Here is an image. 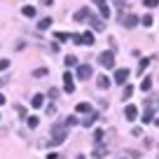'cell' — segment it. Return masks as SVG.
Returning a JSON list of instances; mask_svg holds the SVG:
<instances>
[{
    "instance_id": "obj_1",
    "label": "cell",
    "mask_w": 159,
    "mask_h": 159,
    "mask_svg": "<svg viewBox=\"0 0 159 159\" xmlns=\"http://www.w3.org/2000/svg\"><path fill=\"white\" fill-rule=\"evenodd\" d=\"M66 136H68V126L66 124H54L49 131V143L52 145H61L66 140Z\"/></svg>"
},
{
    "instance_id": "obj_2",
    "label": "cell",
    "mask_w": 159,
    "mask_h": 159,
    "mask_svg": "<svg viewBox=\"0 0 159 159\" xmlns=\"http://www.w3.org/2000/svg\"><path fill=\"white\" fill-rule=\"evenodd\" d=\"M154 108H157V101H148V105H145V112H143V124H150V122H154Z\"/></svg>"
},
{
    "instance_id": "obj_3",
    "label": "cell",
    "mask_w": 159,
    "mask_h": 159,
    "mask_svg": "<svg viewBox=\"0 0 159 159\" xmlns=\"http://www.w3.org/2000/svg\"><path fill=\"white\" fill-rule=\"evenodd\" d=\"M98 63L101 66H103V68H115V54H112V52H103V54H101L98 56Z\"/></svg>"
},
{
    "instance_id": "obj_4",
    "label": "cell",
    "mask_w": 159,
    "mask_h": 159,
    "mask_svg": "<svg viewBox=\"0 0 159 159\" xmlns=\"http://www.w3.org/2000/svg\"><path fill=\"white\" fill-rule=\"evenodd\" d=\"M112 80L117 82V84H126V80H129V68H117Z\"/></svg>"
},
{
    "instance_id": "obj_5",
    "label": "cell",
    "mask_w": 159,
    "mask_h": 159,
    "mask_svg": "<svg viewBox=\"0 0 159 159\" xmlns=\"http://www.w3.org/2000/svg\"><path fill=\"white\" fill-rule=\"evenodd\" d=\"M91 75H94V68H91L89 63H82V66L77 68V77H80V80H89Z\"/></svg>"
},
{
    "instance_id": "obj_6",
    "label": "cell",
    "mask_w": 159,
    "mask_h": 159,
    "mask_svg": "<svg viewBox=\"0 0 159 159\" xmlns=\"http://www.w3.org/2000/svg\"><path fill=\"white\" fill-rule=\"evenodd\" d=\"M94 5H98V12L103 19H108L110 16V7H108V0H94Z\"/></svg>"
},
{
    "instance_id": "obj_7",
    "label": "cell",
    "mask_w": 159,
    "mask_h": 159,
    "mask_svg": "<svg viewBox=\"0 0 159 159\" xmlns=\"http://www.w3.org/2000/svg\"><path fill=\"white\" fill-rule=\"evenodd\" d=\"M89 24H91V28H94V30H105V24H103V19H101V16L89 14Z\"/></svg>"
},
{
    "instance_id": "obj_8",
    "label": "cell",
    "mask_w": 159,
    "mask_h": 159,
    "mask_svg": "<svg viewBox=\"0 0 159 159\" xmlns=\"http://www.w3.org/2000/svg\"><path fill=\"white\" fill-rule=\"evenodd\" d=\"M124 117H126V122H134V119L138 117V108H136V105H126L124 108Z\"/></svg>"
},
{
    "instance_id": "obj_9",
    "label": "cell",
    "mask_w": 159,
    "mask_h": 159,
    "mask_svg": "<svg viewBox=\"0 0 159 159\" xmlns=\"http://www.w3.org/2000/svg\"><path fill=\"white\" fill-rule=\"evenodd\" d=\"M136 24H138V16H136V14H126V16H122V26H126V28H134Z\"/></svg>"
},
{
    "instance_id": "obj_10",
    "label": "cell",
    "mask_w": 159,
    "mask_h": 159,
    "mask_svg": "<svg viewBox=\"0 0 159 159\" xmlns=\"http://www.w3.org/2000/svg\"><path fill=\"white\" fill-rule=\"evenodd\" d=\"M89 7H82V10H77L75 12V21H84V19H89Z\"/></svg>"
},
{
    "instance_id": "obj_11",
    "label": "cell",
    "mask_w": 159,
    "mask_h": 159,
    "mask_svg": "<svg viewBox=\"0 0 159 159\" xmlns=\"http://www.w3.org/2000/svg\"><path fill=\"white\" fill-rule=\"evenodd\" d=\"M96 87H98V89H108V87H110V77H108V75L96 77Z\"/></svg>"
},
{
    "instance_id": "obj_12",
    "label": "cell",
    "mask_w": 159,
    "mask_h": 159,
    "mask_svg": "<svg viewBox=\"0 0 159 159\" xmlns=\"http://www.w3.org/2000/svg\"><path fill=\"white\" fill-rule=\"evenodd\" d=\"M63 80H66V91H68V94H73V91H75V82H73V75H70V73H66V75H63Z\"/></svg>"
},
{
    "instance_id": "obj_13",
    "label": "cell",
    "mask_w": 159,
    "mask_h": 159,
    "mask_svg": "<svg viewBox=\"0 0 159 159\" xmlns=\"http://www.w3.org/2000/svg\"><path fill=\"white\" fill-rule=\"evenodd\" d=\"M42 103H45V96H42V94H35L33 98H30V105H33V108H40Z\"/></svg>"
},
{
    "instance_id": "obj_14",
    "label": "cell",
    "mask_w": 159,
    "mask_h": 159,
    "mask_svg": "<svg viewBox=\"0 0 159 159\" xmlns=\"http://www.w3.org/2000/svg\"><path fill=\"white\" fill-rule=\"evenodd\" d=\"M96 119H98V115H96V112H89L84 119H82V124H84V126H91V124L96 122Z\"/></svg>"
},
{
    "instance_id": "obj_15",
    "label": "cell",
    "mask_w": 159,
    "mask_h": 159,
    "mask_svg": "<svg viewBox=\"0 0 159 159\" xmlns=\"http://www.w3.org/2000/svg\"><path fill=\"white\" fill-rule=\"evenodd\" d=\"M75 110H77V112H82V115H89V112H91V105L82 101V103H77V108H75Z\"/></svg>"
},
{
    "instance_id": "obj_16",
    "label": "cell",
    "mask_w": 159,
    "mask_h": 159,
    "mask_svg": "<svg viewBox=\"0 0 159 159\" xmlns=\"http://www.w3.org/2000/svg\"><path fill=\"white\" fill-rule=\"evenodd\" d=\"M82 45H94V33H89V30H87V33H82Z\"/></svg>"
},
{
    "instance_id": "obj_17",
    "label": "cell",
    "mask_w": 159,
    "mask_h": 159,
    "mask_svg": "<svg viewBox=\"0 0 159 159\" xmlns=\"http://www.w3.org/2000/svg\"><path fill=\"white\" fill-rule=\"evenodd\" d=\"M105 152H108V148H103V145H96V150H94V157L96 159H101V157H105Z\"/></svg>"
},
{
    "instance_id": "obj_18",
    "label": "cell",
    "mask_w": 159,
    "mask_h": 159,
    "mask_svg": "<svg viewBox=\"0 0 159 159\" xmlns=\"http://www.w3.org/2000/svg\"><path fill=\"white\" fill-rule=\"evenodd\" d=\"M21 14L28 16V19H33V16H35V7H33V5H26L24 10H21Z\"/></svg>"
},
{
    "instance_id": "obj_19",
    "label": "cell",
    "mask_w": 159,
    "mask_h": 159,
    "mask_svg": "<svg viewBox=\"0 0 159 159\" xmlns=\"http://www.w3.org/2000/svg\"><path fill=\"white\" fill-rule=\"evenodd\" d=\"M140 89H143V91H150V89H152V77H145L143 82H140Z\"/></svg>"
},
{
    "instance_id": "obj_20",
    "label": "cell",
    "mask_w": 159,
    "mask_h": 159,
    "mask_svg": "<svg viewBox=\"0 0 159 159\" xmlns=\"http://www.w3.org/2000/svg\"><path fill=\"white\" fill-rule=\"evenodd\" d=\"M103 136H105V134H103V131H101V129H96V131H94V134H91V138H94V143H96V145H98V143H101V140H103Z\"/></svg>"
},
{
    "instance_id": "obj_21",
    "label": "cell",
    "mask_w": 159,
    "mask_h": 159,
    "mask_svg": "<svg viewBox=\"0 0 159 159\" xmlns=\"http://www.w3.org/2000/svg\"><path fill=\"white\" fill-rule=\"evenodd\" d=\"M49 26H52V19H49V16H47V19H42V21H40V24H38V28H40V30H47V28H49Z\"/></svg>"
},
{
    "instance_id": "obj_22",
    "label": "cell",
    "mask_w": 159,
    "mask_h": 159,
    "mask_svg": "<svg viewBox=\"0 0 159 159\" xmlns=\"http://www.w3.org/2000/svg\"><path fill=\"white\" fill-rule=\"evenodd\" d=\"M47 73H49L47 68H38V70H33V77H45Z\"/></svg>"
},
{
    "instance_id": "obj_23",
    "label": "cell",
    "mask_w": 159,
    "mask_h": 159,
    "mask_svg": "<svg viewBox=\"0 0 159 159\" xmlns=\"http://www.w3.org/2000/svg\"><path fill=\"white\" fill-rule=\"evenodd\" d=\"M66 66H68V68H73V66H77V59H75V56H66V61H63Z\"/></svg>"
},
{
    "instance_id": "obj_24",
    "label": "cell",
    "mask_w": 159,
    "mask_h": 159,
    "mask_svg": "<svg viewBox=\"0 0 159 159\" xmlns=\"http://www.w3.org/2000/svg\"><path fill=\"white\" fill-rule=\"evenodd\" d=\"M140 24H143L145 28H150V26H152V16H150V14H145V16H143V21H140Z\"/></svg>"
},
{
    "instance_id": "obj_25",
    "label": "cell",
    "mask_w": 159,
    "mask_h": 159,
    "mask_svg": "<svg viewBox=\"0 0 159 159\" xmlns=\"http://www.w3.org/2000/svg\"><path fill=\"white\" fill-rule=\"evenodd\" d=\"M38 124H40V119L35 117V115H33V117H28V126H30V129H35Z\"/></svg>"
},
{
    "instance_id": "obj_26",
    "label": "cell",
    "mask_w": 159,
    "mask_h": 159,
    "mask_svg": "<svg viewBox=\"0 0 159 159\" xmlns=\"http://www.w3.org/2000/svg\"><path fill=\"white\" fill-rule=\"evenodd\" d=\"M148 66H150V59H143V61H140V66H138V73H145Z\"/></svg>"
},
{
    "instance_id": "obj_27",
    "label": "cell",
    "mask_w": 159,
    "mask_h": 159,
    "mask_svg": "<svg viewBox=\"0 0 159 159\" xmlns=\"http://www.w3.org/2000/svg\"><path fill=\"white\" fill-rule=\"evenodd\" d=\"M70 40H73L75 45H82V35H80V33H73V35H70Z\"/></svg>"
},
{
    "instance_id": "obj_28",
    "label": "cell",
    "mask_w": 159,
    "mask_h": 159,
    "mask_svg": "<svg viewBox=\"0 0 159 159\" xmlns=\"http://www.w3.org/2000/svg\"><path fill=\"white\" fill-rule=\"evenodd\" d=\"M131 94H134V87L126 84V87H124V98H131Z\"/></svg>"
},
{
    "instance_id": "obj_29",
    "label": "cell",
    "mask_w": 159,
    "mask_h": 159,
    "mask_svg": "<svg viewBox=\"0 0 159 159\" xmlns=\"http://www.w3.org/2000/svg\"><path fill=\"white\" fill-rule=\"evenodd\" d=\"M143 5H145V7H157L159 0H143Z\"/></svg>"
},
{
    "instance_id": "obj_30",
    "label": "cell",
    "mask_w": 159,
    "mask_h": 159,
    "mask_svg": "<svg viewBox=\"0 0 159 159\" xmlns=\"http://www.w3.org/2000/svg\"><path fill=\"white\" fill-rule=\"evenodd\" d=\"M63 124H66V126H75V124H77V117H68Z\"/></svg>"
},
{
    "instance_id": "obj_31",
    "label": "cell",
    "mask_w": 159,
    "mask_h": 159,
    "mask_svg": "<svg viewBox=\"0 0 159 159\" xmlns=\"http://www.w3.org/2000/svg\"><path fill=\"white\" fill-rule=\"evenodd\" d=\"M16 115H19V117H24V115H26V108H24V105H16Z\"/></svg>"
},
{
    "instance_id": "obj_32",
    "label": "cell",
    "mask_w": 159,
    "mask_h": 159,
    "mask_svg": "<svg viewBox=\"0 0 159 159\" xmlns=\"http://www.w3.org/2000/svg\"><path fill=\"white\" fill-rule=\"evenodd\" d=\"M54 38H56V40H70V35H68V33H56Z\"/></svg>"
},
{
    "instance_id": "obj_33",
    "label": "cell",
    "mask_w": 159,
    "mask_h": 159,
    "mask_svg": "<svg viewBox=\"0 0 159 159\" xmlns=\"http://www.w3.org/2000/svg\"><path fill=\"white\" fill-rule=\"evenodd\" d=\"M7 68H10V61L2 59V61H0V70H7Z\"/></svg>"
},
{
    "instance_id": "obj_34",
    "label": "cell",
    "mask_w": 159,
    "mask_h": 159,
    "mask_svg": "<svg viewBox=\"0 0 159 159\" xmlns=\"http://www.w3.org/2000/svg\"><path fill=\"white\" fill-rule=\"evenodd\" d=\"M126 154H129V157H134V159H140V152H136V150H129Z\"/></svg>"
},
{
    "instance_id": "obj_35",
    "label": "cell",
    "mask_w": 159,
    "mask_h": 159,
    "mask_svg": "<svg viewBox=\"0 0 159 159\" xmlns=\"http://www.w3.org/2000/svg\"><path fill=\"white\" fill-rule=\"evenodd\" d=\"M112 2H115V5H117V7H122V10H124V7H126V0H112Z\"/></svg>"
},
{
    "instance_id": "obj_36",
    "label": "cell",
    "mask_w": 159,
    "mask_h": 159,
    "mask_svg": "<svg viewBox=\"0 0 159 159\" xmlns=\"http://www.w3.org/2000/svg\"><path fill=\"white\" fill-rule=\"evenodd\" d=\"M49 96H52V98H56V96H59V89H54V87H52V89H49Z\"/></svg>"
},
{
    "instance_id": "obj_37",
    "label": "cell",
    "mask_w": 159,
    "mask_h": 159,
    "mask_svg": "<svg viewBox=\"0 0 159 159\" xmlns=\"http://www.w3.org/2000/svg\"><path fill=\"white\" fill-rule=\"evenodd\" d=\"M47 159H59V154H56V152H49V154H47Z\"/></svg>"
},
{
    "instance_id": "obj_38",
    "label": "cell",
    "mask_w": 159,
    "mask_h": 159,
    "mask_svg": "<svg viewBox=\"0 0 159 159\" xmlns=\"http://www.w3.org/2000/svg\"><path fill=\"white\" fill-rule=\"evenodd\" d=\"M42 5H52V0H42Z\"/></svg>"
},
{
    "instance_id": "obj_39",
    "label": "cell",
    "mask_w": 159,
    "mask_h": 159,
    "mask_svg": "<svg viewBox=\"0 0 159 159\" xmlns=\"http://www.w3.org/2000/svg\"><path fill=\"white\" fill-rule=\"evenodd\" d=\"M2 103H5V96H2V94H0V105H2Z\"/></svg>"
},
{
    "instance_id": "obj_40",
    "label": "cell",
    "mask_w": 159,
    "mask_h": 159,
    "mask_svg": "<svg viewBox=\"0 0 159 159\" xmlns=\"http://www.w3.org/2000/svg\"><path fill=\"white\" fill-rule=\"evenodd\" d=\"M0 117H2V115H0Z\"/></svg>"
}]
</instances>
